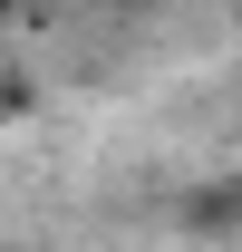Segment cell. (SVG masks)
I'll list each match as a JSON object with an SVG mask.
<instances>
[]
</instances>
